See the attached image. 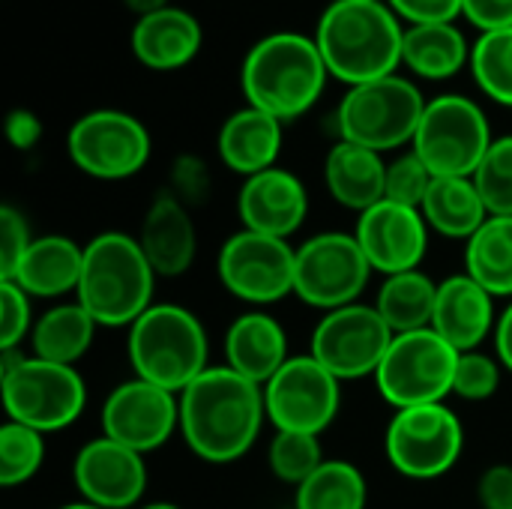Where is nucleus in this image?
Listing matches in <instances>:
<instances>
[{
  "mask_svg": "<svg viewBox=\"0 0 512 509\" xmlns=\"http://www.w3.org/2000/svg\"><path fill=\"white\" fill-rule=\"evenodd\" d=\"M492 141L489 117L474 99L441 93L426 102L411 150L435 177H474Z\"/></svg>",
  "mask_w": 512,
  "mask_h": 509,
  "instance_id": "obj_9",
  "label": "nucleus"
},
{
  "mask_svg": "<svg viewBox=\"0 0 512 509\" xmlns=\"http://www.w3.org/2000/svg\"><path fill=\"white\" fill-rule=\"evenodd\" d=\"M471 48L456 21L408 24L402 39V66L426 81H447L471 66Z\"/></svg>",
  "mask_w": 512,
  "mask_h": 509,
  "instance_id": "obj_27",
  "label": "nucleus"
},
{
  "mask_svg": "<svg viewBox=\"0 0 512 509\" xmlns=\"http://www.w3.org/2000/svg\"><path fill=\"white\" fill-rule=\"evenodd\" d=\"M474 183L489 216H512V135L492 141L486 159L474 171Z\"/></svg>",
  "mask_w": 512,
  "mask_h": 509,
  "instance_id": "obj_36",
  "label": "nucleus"
},
{
  "mask_svg": "<svg viewBox=\"0 0 512 509\" xmlns=\"http://www.w3.org/2000/svg\"><path fill=\"white\" fill-rule=\"evenodd\" d=\"M372 273L375 270L354 234L321 231L297 246L294 297L324 315L360 303Z\"/></svg>",
  "mask_w": 512,
  "mask_h": 509,
  "instance_id": "obj_12",
  "label": "nucleus"
},
{
  "mask_svg": "<svg viewBox=\"0 0 512 509\" xmlns=\"http://www.w3.org/2000/svg\"><path fill=\"white\" fill-rule=\"evenodd\" d=\"M312 39L330 78L357 87L399 72L405 24L384 0H333Z\"/></svg>",
  "mask_w": 512,
  "mask_h": 509,
  "instance_id": "obj_2",
  "label": "nucleus"
},
{
  "mask_svg": "<svg viewBox=\"0 0 512 509\" xmlns=\"http://www.w3.org/2000/svg\"><path fill=\"white\" fill-rule=\"evenodd\" d=\"M456 366L459 351L432 327L399 333L393 336V345L375 372V387L393 411L441 405L447 396H453Z\"/></svg>",
  "mask_w": 512,
  "mask_h": 509,
  "instance_id": "obj_8",
  "label": "nucleus"
},
{
  "mask_svg": "<svg viewBox=\"0 0 512 509\" xmlns=\"http://www.w3.org/2000/svg\"><path fill=\"white\" fill-rule=\"evenodd\" d=\"M81 270L84 246L66 234H45L30 243L9 282L21 285L33 300H63L66 294H78Z\"/></svg>",
  "mask_w": 512,
  "mask_h": 509,
  "instance_id": "obj_25",
  "label": "nucleus"
},
{
  "mask_svg": "<svg viewBox=\"0 0 512 509\" xmlns=\"http://www.w3.org/2000/svg\"><path fill=\"white\" fill-rule=\"evenodd\" d=\"M399 21L408 24H441L462 15V0H384Z\"/></svg>",
  "mask_w": 512,
  "mask_h": 509,
  "instance_id": "obj_42",
  "label": "nucleus"
},
{
  "mask_svg": "<svg viewBox=\"0 0 512 509\" xmlns=\"http://www.w3.org/2000/svg\"><path fill=\"white\" fill-rule=\"evenodd\" d=\"M204 45L201 21L180 6H165L153 15L135 18L129 33V48L144 69L177 72L186 69Z\"/></svg>",
  "mask_w": 512,
  "mask_h": 509,
  "instance_id": "obj_22",
  "label": "nucleus"
},
{
  "mask_svg": "<svg viewBox=\"0 0 512 509\" xmlns=\"http://www.w3.org/2000/svg\"><path fill=\"white\" fill-rule=\"evenodd\" d=\"M6 138L15 150H33L42 141V120L30 111V108H12L6 114Z\"/></svg>",
  "mask_w": 512,
  "mask_h": 509,
  "instance_id": "obj_45",
  "label": "nucleus"
},
{
  "mask_svg": "<svg viewBox=\"0 0 512 509\" xmlns=\"http://www.w3.org/2000/svg\"><path fill=\"white\" fill-rule=\"evenodd\" d=\"M294 267L297 246H291V240L267 237L249 228L231 234L216 261L222 288L255 309H267L294 294Z\"/></svg>",
  "mask_w": 512,
  "mask_h": 509,
  "instance_id": "obj_13",
  "label": "nucleus"
},
{
  "mask_svg": "<svg viewBox=\"0 0 512 509\" xmlns=\"http://www.w3.org/2000/svg\"><path fill=\"white\" fill-rule=\"evenodd\" d=\"M72 480L81 501L93 507L138 509L147 492V462L141 453L99 435L78 450Z\"/></svg>",
  "mask_w": 512,
  "mask_h": 509,
  "instance_id": "obj_17",
  "label": "nucleus"
},
{
  "mask_svg": "<svg viewBox=\"0 0 512 509\" xmlns=\"http://www.w3.org/2000/svg\"><path fill=\"white\" fill-rule=\"evenodd\" d=\"M33 324V297L21 285L0 279V351L24 348V339H30Z\"/></svg>",
  "mask_w": 512,
  "mask_h": 509,
  "instance_id": "obj_39",
  "label": "nucleus"
},
{
  "mask_svg": "<svg viewBox=\"0 0 512 509\" xmlns=\"http://www.w3.org/2000/svg\"><path fill=\"white\" fill-rule=\"evenodd\" d=\"M435 300H438V282L423 270H408V273L384 276L372 306L387 321V327L399 336V333L432 327Z\"/></svg>",
  "mask_w": 512,
  "mask_h": 509,
  "instance_id": "obj_30",
  "label": "nucleus"
},
{
  "mask_svg": "<svg viewBox=\"0 0 512 509\" xmlns=\"http://www.w3.org/2000/svg\"><path fill=\"white\" fill-rule=\"evenodd\" d=\"M324 447L318 435H303V432H276L270 447H267V465L270 474L285 483V486H300L306 483L321 465H324Z\"/></svg>",
  "mask_w": 512,
  "mask_h": 509,
  "instance_id": "obj_35",
  "label": "nucleus"
},
{
  "mask_svg": "<svg viewBox=\"0 0 512 509\" xmlns=\"http://www.w3.org/2000/svg\"><path fill=\"white\" fill-rule=\"evenodd\" d=\"M462 15L480 30H507L512 27V0H462Z\"/></svg>",
  "mask_w": 512,
  "mask_h": 509,
  "instance_id": "obj_44",
  "label": "nucleus"
},
{
  "mask_svg": "<svg viewBox=\"0 0 512 509\" xmlns=\"http://www.w3.org/2000/svg\"><path fill=\"white\" fill-rule=\"evenodd\" d=\"M420 213L432 234L468 243L489 219L486 201L474 177H435Z\"/></svg>",
  "mask_w": 512,
  "mask_h": 509,
  "instance_id": "obj_28",
  "label": "nucleus"
},
{
  "mask_svg": "<svg viewBox=\"0 0 512 509\" xmlns=\"http://www.w3.org/2000/svg\"><path fill=\"white\" fill-rule=\"evenodd\" d=\"M393 330L369 303H351L324 312L312 330L309 354L342 384L357 378H375L384 354L393 345Z\"/></svg>",
  "mask_w": 512,
  "mask_h": 509,
  "instance_id": "obj_15",
  "label": "nucleus"
},
{
  "mask_svg": "<svg viewBox=\"0 0 512 509\" xmlns=\"http://www.w3.org/2000/svg\"><path fill=\"white\" fill-rule=\"evenodd\" d=\"M222 348L225 366L258 387H267V381L291 360L285 327L264 309H249L234 318L225 330Z\"/></svg>",
  "mask_w": 512,
  "mask_h": 509,
  "instance_id": "obj_23",
  "label": "nucleus"
},
{
  "mask_svg": "<svg viewBox=\"0 0 512 509\" xmlns=\"http://www.w3.org/2000/svg\"><path fill=\"white\" fill-rule=\"evenodd\" d=\"M138 509H183V507H177V504H168V501H153V504H144V507H138Z\"/></svg>",
  "mask_w": 512,
  "mask_h": 509,
  "instance_id": "obj_48",
  "label": "nucleus"
},
{
  "mask_svg": "<svg viewBox=\"0 0 512 509\" xmlns=\"http://www.w3.org/2000/svg\"><path fill=\"white\" fill-rule=\"evenodd\" d=\"M99 420L105 438L147 456L180 432V399L132 375L105 396Z\"/></svg>",
  "mask_w": 512,
  "mask_h": 509,
  "instance_id": "obj_16",
  "label": "nucleus"
},
{
  "mask_svg": "<svg viewBox=\"0 0 512 509\" xmlns=\"http://www.w3.org/2000/svg\"><path fill=\"white\" fill-rule=\"evenodd\" d=\"M495 357L501 360L504 372L512 375V300L507 303V309L498 315V327H495Z\"/></svg>",
  "mask_w": 512,
  "mask_h": 509,
  "instance_id": "obj_46",
  "label": "nucleus"
},
{
  "mask_svg": "<svg viewBox=\"0 0 512 509\" xmlns=\"http://www.w3.org/2000/svg\"><path fill=\"white\" fill-rule=\"evenodd\" d=\"M354 237L375 273L396 276L423 267L432 231L417 207L381 201L360 213Z\"/></svg>",
  "mask_w": 512,
  "mask_h": 509,
  "instance_id": "obj_18",
  "label": "nucleus"
},
{
  "mask_svg": "<svg viewBox=\"0 0 512 509\" xmlns=\"http://www.w3.org/2000/svg\"><path fill=\"white\" fill-rule=\"evenodd\" d=\"M0 393L6 420L42 435L63 432L87 408V384L75 366H60L24 354L0 351Z\"/></svg>",
  "mask_w": 512,
  "mask_h": 509,
  "instance_id": "obj_6",
  "label": "nucleus"
},
{
  "mask_svg": "<svg viewBox=\"0 0 512 509\" xmlns=\"http://www.w3.org/2000/svg\"><path fill=\"white\" fill-rule=\"evenodd\" d=\"M96 330L99 324L78 300L57 303L48 312H42L33 324V333H30L33 357L60 363V366H75L90 351Z\"/></svg>",
  "mask_w": 512,
  "mask_h": 509,
  "instance_id": "obj_29",
  "label": "nucleus"
},
{
  "mask_svg": "<svg viewBox=\"0 0 512 509\" xmlns=\"http://www.w3.org/2000/svg\"><path fill=\"white\" fill-rule=\"evenodd\" d=\"M57 509H102V507H93V504H87V501H75V504H63V507Z\"/></svg>",
  "mask_w": 512,
  "mask_h": 509,
  "instance_id": "obj_49",
  "label": "nucleus"
},
{
  "mask_svg": "<svg viewBox=\"0 0 512 509\" xmlns=\"http://www.w3.org/2000/svg\"><path fill=\"white\" fill-rule=\"evenodd\" d=\"M465 273L498 300H512V216H489L465 243Z\"/></svg>",
  "mask_w": 512,
  "mask_h": 509,
  "instance_id": "obj_31",
  "label": "nucleus"
},
{
  "mask_svg": "<svg viewBox=\"0 0 512 509\" xmlns=\"http://www.w3.org/2000/svg\"><path fill=\"white\" fill-rule=\"evenodd\" d=\"M501 378H504V366L495 354L486 351L459 354L453 396H459L462 402H489L501 390Z\"/></svg>",
  "mask_w": 512,
  "mask_h": 509,
  "instance_id": "obj_37",
  "label": "nucleus"
},
{
  "mask_svg": "<svg viewBox=\"0 0 512 509\" xmlns=\"http://www.w3.org/2000/svg\"><path fill=\"white\" fill-rule=\"evenodd\" d=\"M369 483L363 471L348 459H327L294 492L297 509H366Z\"/></svg>",
  "mask_w": 512,
  "mask_h": 509,
  "instance_id": "obj_32",
  "label": "nucleus"
},
{
  "mask_svg": "<svg viewBox=\"0 0 512 509\" xmlns=\"http://www.w3.org/2000/svg\"><path fill=\"white\" fill-rule=\"evenodd\" d=\"M45 462V435L6 420L0 426V486L18 489L27 486Z\"/></svg>",
  "mask_w": 512,
  "mask_h": 509,
  "instance_id": "obj_34",
  "label": "nucleus"
},
{
  "mask_svg": "<svg viewBox=\"0 0 512 509\" xmlns=\"http://www.w3.org/2000/svg\"><path fill=\"white\" fill-rule=\"evenodd\" d=\"M267 420L276 432L324 435L342 408V381L312 354H294L264 387Z\"/></svg>",
  "mask_w": 512,
  "mask_h": 509,
  "instance_id": "obj_14",
  "label": "nucleus"
},
{
  "mask_svg": "<svg viewBox=\"0 0 512 509\" xmlns=\"http://www.w3.org/2000/svg\"><path fill=\"white\" fill-rule=\"evenodd\" d=\"M282 120H276L267 111H258L252 105L237 108L225 117L216 150L228 171L246 177H255L267 168H276V159L282 153Z\"/></svg>",
  "mask_w": 512,
  "mask_h": 509,
  "instance_id": "obj_24",
  "label": "nucleus"
},
{
  "mask_svg": "<svg viewBox=\"0 0 512 509\" xmlns=\"http://www.w3.org/2000/svg\"><path fill=\"white\" fill-rule=\"evenodd\" d=\"M426 102L429 99L423 90L399 72L348 87L336 108L339 138L369 147L381 156L411 147Z\"/></svg>",
  "mask_w": 512,
  "mask_h": 509,
  "instance_id": "obj_7",
  "label": "nucleus"
},
{
  "mask_svg": "<svg viewBox=\"0 0 512 509\" xmlns=\"http://www.w3.org/2000/svg\"><path fill=\"white\" fill-rule=\"evenodd\" d=\"M156 279L138 237L102 231L84 243V270L75 300L99 327L129 330L153 306Z\"/></svg>",
  "mask_w": 512,
  "mask_h": 509,
  "instance_id": "obj_4",
  "label": "nucleus"
},
{
  "mask_svg": "<svg viewBox=\"0 0 512 509\" xmlns=\"http://www.w3.org/2000/svg\"><path fill=\"white\" fill-rule=\"evenodd\" d=\"M138 243L159 279H177L189 273L198 255V228L192 210L168 189L159 192L144 210Z\"/></svg>",
  "mask_w": 512,
  "mask_h": 509,
  "instance_id": "obj_21",
  "label": "nucleus"
},
{
  "mask_svg": "<svg viewBox=\"0 0 512 509\" xmlns=\"http://www.w3.org/2000/svg\"><path fill=\"white\" fill-rule=\"evenodd\" d=\"M132 375L162 390L183 393L210 369V339L201 318L180 303H153L126 339Z\"/></svg>",
  "mask_w": 512,
  "mask_h": 509,
  "instance_id": "obj_5",
  "label": "nucleus"
},
{
  "mask_svg": "<svg viewBox=\"0 0 512 509\" xmlns=\"http://www.w3.org/2000/svg\"><path fill=\"white\" fill-rule=\"evenodd\" d=\"M435 174L426 168V162L408 147V153H399L396 159L387 162V186H384V201L417 207L423 204Z\"/></svg>",
  "mask_w": 512,
  "mask_h": 509,
  "instance_id": "obj_38",
  "label": "nucleus"
},
{
  "mask_svg": "<svg viewBox=\"0 0 512 509\" xmlns=\"http://www.w3.org/2000/svg\"><path fill=\"white\" fill-rule=\"evenodd\" d=\"M324 186L336 204L360 216L384 201L387 162L381 153L339 138L324 159Z\"/></svg>",
  "mask_w": 512,
  "mask_h": 509,
  "instance_id": "obj_26",
  "label": "nucleus"
},
{
  "mask_svg": "<svg viewBox=\"0 0 512 509\" xmlns=\"http://www.w3.org/2000/svg\"><path fill=\"white\" fill-rule=\"evenodd\" d=\"M123 6H126L135 18H144V15H153V12L171 6V0H123Z\"/></svg>",
  "mask_w": 512,
  "mask_h": 509,
  "instance_id": "obj_47",
  "label": "nucleus"
},
{
  "mask_svg": "<svg viewBox=\"0 0 512 509\" xmlns=\"http://www.w3.org/2000/svg\"><path fill=\"white\" fill-rule=\"evenodd\" d=\"M384 453L396 474L408 480H438L465 453V426L444 402L393 411L384 432Z\"/></svg>",
  "mask_w": 512,
  "mask_h": 509,
  "instance_id": "obj_10",
  "label": "nucleus"
},
{
  "mask_svg": "<svg viewBox=\"0 0 512 509\" xmlns=\"http://www.w3.org/2000/svg\"><path fill=\"white\" fill-rule=\"evenodd\" d=\"M33 240L36 237L30 231L27 216L18 207L3 204L0 207V279H9L18 270Z\"/></svg>",
  "mask_w": 512,
  "mask_h": 509,
  "instance_id": "obj_41",
  "label": "nucleus"
},
{
  "mask_svg": "<svg viewBox=\"0 0 512 509\" xmlns=\"http://www.w3.org/2000/svg\"><path fill=\"white\" fill-rule=\"evenodd\" d=\"M330 81L327 63L312 36L276 30L261 36L240 63L246 105L291 123L315 108Z\"/></svg>",
  "mask_w": 512,
  "mask_h": 509,
  "instance_id": "obj_3",
  "label": "nucleus"
},
{
  "mask_svg": "<svg viewBox=\"0 0 512 509\" xmlns=\"http://www.w3.org/2000/svg\"><path fill=\"white\" fill-rule=\"evenodd\" d=\"M210 186H213V174H210V165H207L201 156H195V153H180V156L174 159L168 192L177 195L189 210L207 201Z\"/></svg>",
  "mask_w": 512,
  "mask_h": 509,
  "instance_id": "obj_40",
  "label": "nucleus"
},
{
  "mask_svg": "<svg viewBox=\"0 0 512 509\" xmlns=\"http://www.w3.org/2000/svg\"><path fill=\"white\" fill-rule=\"evenodd\" d=\"M66 153L81 174L114 183L135 177L150 162L153 138L135 114L96 108L69 126Z\"/></svg>",
  "mask_w": 512,
  "mask_h": 509,
  "instance_id": "obj_11",
  "label": "nucleus"
},
{
  "mask_svg": "<svg viewBox=\"0 0 512 509\" xmlns=\"http://www.w3.org/2000/svg\"><path fill=\"white\" fill-rule=\"evenodd\" d=\"M477 501L483 509H512V465H489L480 474Z\"/></svg>",
  "mask_w": 512,
  "mask_h": 509,
  "instance_id": "obj_43",
  "label": "nucleus"
},
{
  "mask_svg": "<svg viewBox=\"0 0 512 509\" xmlns=\"http://www.w3.org/2000/svg\"><path fill=\"white\" fill-rule=\"evenodd\" d=\"M237 213L243 228L291 240L309 216V192L294 171L276 165L243 180Z\"/></svg>",
  "mask_w": 512,
  "mask_h": 509,
  "instance_id": "obj_19",
  "label": "nucleus"
},
{
  "mask_svg": "<svg viewBox=\"0 0 512 509\" xmlns=\"http://www.w3.org/2000/svg\"><path fill=\"white\" fill-rule=\"evenodd\" d=\"M471 75L492 102L512 108V27L480 33L471 48Z\"/></svg>",
  "mask_w": 512,
  "mask_h": 509,
  "instance_id": "obj_33",
  "label": "nucleus"
},
{
  "mask_svg": "<svg viewBox=\"0 0 512 509\" xmlns=\"http://www.w3.org/2000/svg\"><path fill=\"white\" fill-rule=\"evenodd\" d=\"M495 294H489L474 276L465 270L438 282V300L432 315V330L453 345L459 354L480 351L486 339L495 336L498 312Z\"/></svg>",
  "mask_w": 512,
  "mask_h": 509,
  "instance_id": "obj_20",
  "label": "nucleus"
},
{
  "mask_svg": "<svg viewBox=\"0 0 512 509\" xmlns=\"http://www.w3.org/2000/svg\"><path fill=\"white\" fill-rule=\"evenodd\" d=\"M180 435L207 465H234L252 453L267 420L264 387L225 363L210 366L180 396Z\"/></svg>",
  "mask_w": 512,
  "mask_h": 509,
  "instance_id": "obj_1",
  "label": "nucleus"
}]
</instances>
